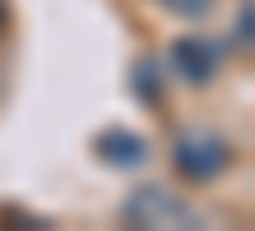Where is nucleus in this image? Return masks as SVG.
Returning a JSON list of instances; mask_svg holds the SVG:
<instances>
[{
	"mask_svg": "<svg viewBox=\"0 0 255 231\" xmlns=\"http://www.w3.org/2000/svg\"><path fill=\"white\" fill-rule=\"evenodd\" d=\"M162 5H167V9H176V14H204L209 5H214V0H162Z\"/></svg>",
	"mask_w": 255,
	"mask_h": 231,
	"instance_id": "nucleus-3",
	"label": "nucleus"
},
{
	"mask_svg": "<svg viewBox=\"0 0 255 231\" xmlns=\"http://www.w3.org/2000/svg\"><path fill=\"white\" fill-rule=\"evenodd\" d=\"M176 166H181L186 176H195V180H209L214 171H223L228 166V153H223V144H181L176 148Z\"/></svg>",
	"mask_w": 255,
	"mask_h": 231,
	"instance_id": "nucleus-2",
	"label": "nucleus"
},
{
	"mask_svg": "<svg viewBox=\"0 0 255 231\" xmlns=\"http://www.w3.org/2000/svg\"><path fill=\"white\" fill-rule=\"evenodd\" d=\"M172 65L181 70L190 83H204L209 74H214V65H218V51L209 42H200V37H181L172 46Z\"/></svg>",
	"mask_w": 255,
	"mask_h": 231,
	"instance_id": "nucleus-1",
	"label": "nucleus"
}]
</instances>
